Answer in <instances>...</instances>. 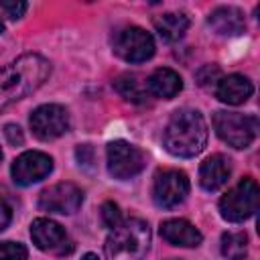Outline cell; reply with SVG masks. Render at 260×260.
Wrapping results in <instances>:
<instances>
[{"label": "cell", "instance_id": "7402d4cb", "mask_svg": "<svg viewBox=\"0 0 260 260\" xmlns=\"http://www.w3.org/2000/svg\"><path fill=\"white\" fill-rule=\"evenodd\" d=\"M102 223L106 225V228H116L120 221H122V211H120V207L114 203V201H106L104 205H102Z\"/></svg>", "mask_w": 260, "mask_h": 260}, {"label": "cell", "instance_id": "4316f807", "mask_svg": "<svg viewBox=\"0 0 260 260\" xmlns=\"http://www.w3.org/2000/svg\"><path fill=\"white\" fill-rule=\"evenodd\" d=\"M10 219H12V209L8 207V203H6V201H2V199H0V232L8 228Z\"/></svg>", "mask_w": 260, "mask_h": 260}, {"label": "cell", "instance_id": "7a4b0ae2", "mask_svg": "<svg viewBox=\"0 0 260 260\" xmlns=\"http://www.w3.org/2000/svg\"><path fill=\"white\" fill-rule=\"evenodd\" d=\"M165 148L173 156L191 158L199 154L207 144V124L197 110H177L162 134Z\"/></svg>", "mask_w": 260, "mask_h": 260}, {"label": "cell", "instance_id": "2e32d148", "mask_svg": "<svg viewBox=\"0 0 260 260\" xmlns=\"http://www.w3.org/2000/svg\"><path fill=\"white\" fill-rule=\"evenodd\" d=\"M148 95H156L162 100H173L181 89H183V79L177 71L169 69V67H160L154 69L148 79L144 81Z\"/></svg>", "mask_w": 260, "mask_h": 260}, {"label": "cell", "instance_id": "6da1fadb", "mask_svg": "<svg viewBox=\"0 0 260 260\" xmlns=\"http://www.w3.org/2000/svg\"><path fill=\"white\" fill-rule=\"evenodd\" d=\"M51 75V63L39 53H24L0 69V114L37 91Z\"/></svg>", "mask_w": 260, "mask_h": 260}, {"label": "cell", "instance_id": "ac0fdd59", "mask_svg": "<svg viewBox=\"0 0 260 260\" xmlns=\"http://www.w3.org/2000/svg\"><path fill=\"white\" fill-rule=\"evenodd\" d=\"M154 30L165 43H177L189 28V16L185 12H165L152 18Z\"/></svg>", "mask_w": 260, "mask_h": 260}, {"label": "cell", "instance_id": "484cf974", "mask_svg": "<svg viewBox=\"0 0 260 260\" xmlns=\"http://www.w3.org/2000/svg\"><path fill=\"white\" fill-rule=\"evenodd\" d=\"M75 156H77L79 165H91L93 162V148L89 144H79L75 150Z\"/></svg>", "mask_w": 260, "mask_h": 260}, {"label": "cell", "instance_id": "8fae6325", "mask_svg": "<svg viewBox=\"0 0 260 260\" xmlns=\"http://www.w3.org/2000/svg\"><path fill=\"white\" fill-rule=\"evenodd\" d=\"M83 203V191L73 183H55L41 191L39 209L49 213H75Z\"/></svg>", "mask_w": 260, "mask_h": 260}, {"label": "cell", "instance_id": "5bb4252c", "mask_svg": "<svg viewBox=\"0 0 260 260\" xmlns=\"http://www.w3.org/2000/svg\"><path fill=\"white\" fill-rule=\"evenodd\" d=\"M254 93V85L246 75L232 73L215 83V98L228 106H240Z\"/></svg>", "mask_w": 260, "mask_h": 260}, {"label": "cell", "instance_id": "ba28073f", "mask_svg": "<svg viewBox=\"0 0 260 260\" xmlns=\"http://www.w3.org/2000/svg\"><path fill=\"white\" fill-rule=\"evenodd\" d=\"M114 53L128 63H142L154 55V39L140 26H126L114 37Z\"/></svg>", "mask_w": 260, "mask_h": 260}, {"label": "cell", "instance_id": "f1b7e54d", "mask_svg": "<svg viewBox=\"0 0 260 260\" xmlns=\"http://www.w3.org/2000/svg\"><path fill=\"white\" fill-rule=\"evenodd\" d=\"M2 28H4V26H2V20H0V32H2Z\"/></svg>", "mask_w": 260, "mask_h": 260}, {"label": "cell", "instance_id": "f546056e", "mask_svg": "<svg viewBox=\"0 0 260 260\" xmlns=\"http://www.w3.org/2000/svg\"><path fill=\"white\" fill-rule=\"evenodd\" d=\"M0 162H2V150H0Z\"/></svg>", "mask_w": 260, "mask_h": 260}, {"label": "cell", "instance_id": "ffe728a7", "mask_svg": "<svg viewBox=\"0 0 260 260\" xmlns=\"http://www.w3.org/2000/svg\"><path fill=\"white\" fill-rule=\"evenodd\" d=\"M221 254L228 260H244L248 254V236L244 232H225L221 236Z\"/></svg>", "mask_w": 260, "mask_h": 260}, {"label": "cell", "instance_id": "44dd1931", "mask_svg": "<svg viewBox=\"0 0 260 260\" xmlns=\"http://www.w3.org/2000/svg\"><path fill=\"white\" fill-rule=\"evenodd\" d=\"M28 250L20 242H0V260H26Z\"/></svg>", "mask_w": 260, "mask_h": 260}, {"label": "cell", "instance_id": "277c9868", "mask_svg": "<svg viewBox=\"0 0 260 260\" xmlns=\"http://www.w3.org/2000/svg\"><path fill=\"white\" fill-rule=\"evenodd\" d=\"M213 128L217 136L234 148H248L258 134V118L240 112H215Z\"/></svg>", "mask_w": 260, "mask_h": 260}, {"label": "cell", "instance_id": "d4e9b609", "mask_svg": "<svg viewBox=\"0 0 260 260\" xmlns=\"http://www.w3.org/2000/svg\"><path fill=\"white\" fill-rule=\"evenodd\" d=\"M4 138H6L8 144H12V146H20V144L24 142V134H22L20 126H16V124H6V126H4Z\"/></svg>", "mask_w": 260, "mask_h": 260}, {"label": "cell", "instance_id": "603a6c76", "mask_svg": "<svg viewBox=\"0 0 260 260\" xmlns=\"http://www.w3.org/2000/svg\"><path fill=\"white\" fill-rule=\"evenodd\" d=\"M221 79V71L215 65H203L197 71V81L199 85H209V83H217Z\"/></svg>", "mask_w": 260, "mask_h": 260}, {"label": "cell", "instance_id": "3957f363", "mask_svg": "<svg viewBox=\"0 0 260 260\" xmlns=\"http://www.w3.org/2000/svg\"><path fill=\"white\" fill-rule=\"evenodd\" d=\"M150 248V228L142 219H122L104 244L108 260H142Z\"/></svg>", "mask_w": 260, "mask_h": 260}, {"label": "cell", "instance_id": "52a82bcc", "mask_svg": "<svg viewBox=\"0 0 260 260\" xmlns=\"http://www.w3.org/2000/svg\"><path fill=\"white\" fill-rule=\"evenodd\" d=\"M189 177L179 169H165L158 171L152 183V199L158 207L171 209L183 203L189 195Z\"/></svg>", "mask_w": 260, "mask_h": 260}, {"label": "cell", "instance_id": "7c38bea8", "mask_svg": "<svg viewBox=\"0 0 260 260\" xmlns=\"http://www.w3.org/2000/svg\"><path fill=\"white\" fill-rule=\"evenodd\" d=\"M53 171V158L41 150H26L12 162V181L20 187H28L32 183L43 181Z\"/></svg>", "mask_w": 260, "mask_h": 260}, {"label": "cell", "instance_id": "d6986e66", "mask_svg": "<svg viewBox=\"0 0 260 260\" xmlns=\"http://www.w3.org/2000/svg\"><path fill=\"white\" fill-rule=\"evenodd\" d=\"M114 87H116V91H118L126 102H132V104H146V102H148L146 85H144L142 81H138L136 75H130V73L120 75V77L114 81Z\"/></svg>", "mask_w": 260, "mask_h": 260}, {"label": "cell", "instance_id": "e0dca14e", "mask_svg": "<svg viewBox=\"0 0 260 260\" xmlns=\"http://www.w3.org/2000/svg\"><path fill=\"white\" fill-rule=\"evenodd\" d=\"M230 179V160L223 154L207 156L199 167V185L205 191H217Z\"/></svg>", "mask_w": 260, "mask_h": 260}, {"label": "cell", "instance_id": "30bf717a", "mask_svg": "<svg viewBox=\"0 0 260 260\" xmlns=\"http://www.w3.org/2000/svg\"><path fill=\"white\" fill-rule=\"evenodd\" d=\"M30 238H32L35 246L43 252L63 256L73 250V242L69 240L65 228L49 217H37L30 223Z\"/></svg>", "mask_w": 260, "mask_h": 260}, {"label": "cell", "instance_id": "83f0119b", "mask_svg": "<svg viewBox=\"0 0 260 260\" xmlns=\"http://www.w3.org/2000/svg\"><path fill=\"white\" fill-rule=\"evenodd\" d=\"M81 260H100V258H98L95 254H91V252H87V254H85V256H83Z\"/></svg>", "mask_w": 260, "mask_h": 260}, {"label": "cell", "instance_id": "5b68a950", "mask_svg": "<svg viewBox=\"0 0 260 260\" xmlns=\"http://www.w3.org/2000/svg\"><path fill=\"white\" fill-rule=\"evenodd\" d=\"M258 193L260 191L254 179H242L219 199V215L230 223H240L248 219L258 207Z\"/></svg>", "mask_w": 260, "mask_h": 260}, {"label": "cell", "instance_id": "4fadbf2b", "mask_svg": "<svg viewBox=\"0 0 260 260\" xmlns=\"http://www.w3.org/2000/svg\"><path fill=\"white\" fill-rule=\"evenodd\" d=\"M160 236L162 240H167L173 246H181V248H197L203 242L201 232L187 219L181 217H173V219H165L160 223Z\"/></svg>", "mask_w": 260, "mask_h": 260}, {"label": "cell", "instance_id": "9a60e30c", "mask_svg": "<svg viewBox=\"0 0 260 260\" xmlns=\"http://www.w3.org/2000/svg\"><path fill=\"white\" fill-rule=\"evenodd\" d=\"M207 24L223 37H236L242 35L246 28V18L244 12L236 6H219L215 10H211V14L207 16Z\"/></svg>", "mask_w": 260, "mask_h": 260}, {"label": "cell", "instance_id": "cb8c5ba5", "mask_svg": "<svg viewBox=\"0 0 260 260\" xmlns=\"http://www.w3.org/2000/svg\"><path fill=\"white\" fill-rule=\"evenodd\" d=\"M28 4L26 2H0V10L8 16V18H20L24 12H26Z\"/></svg>", "mask_w": 260, "mask_h": 260}, {"label": "cell", "instance_id": "4dcf8cb0", "mask_svg": "<svg viewBox=\"0 0 260 260\" xmlns=\"http://www.w3.org/2000/svg\"><path fill=\"white\" fill-rule=\"evenodd\" d=\"M171 260H181V258H171Z\"/></svg>", "mask_w": 260, "mask_h": 260}, {"label": "cell", "instance_id": "8992f818", "mask_svg": "<svg viewBox=\"0 0 260 260\" xmlns=\"http://www.w3.org/2000/svg\"><path fill=\"white\" fill-rule=\"evenodd\" d=\"M106 156H108V173L120 181L136 177L146 165V154L138 146L126 140H112L108 144Z\"/></svg>", "mask_w": 260, "mask_h": 260}, {"label": "cell", "instance_id": "9c48e42d", "mask_svg": "<svg viewBox=\"0 0 260 260\" xmlns=\"http://www.w3.org/2000/svg\"><path fill=\"white\" fill-rule=\"evenodd\" d=\"M30 130L39 140H55L69 130V114L59 104L39 106L30 114Z\"/></svg>", "mask_w": 260, "mask_h": 260}]
</instances>
